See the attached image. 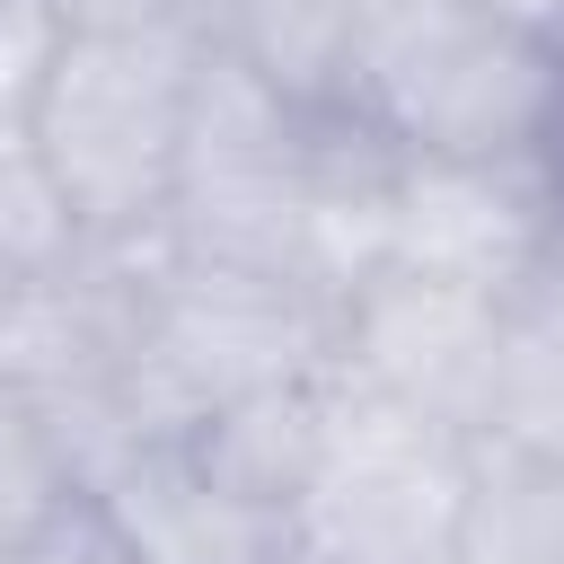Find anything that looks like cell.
<instances>
[{"label": "cell", "instance_id": "1", "mask_svg": "<svg viewBox=\"0 0 564 564\" xmlns=\"http://www.w3.org/2000/svg\"><path fill=\"white\" fill-rule=\"evenodd\" d=\"M388 185L397 150L352 106H300L273 79H256L229 44H212L159 247L300 273L344 300L388 256Z\"/></svg>", "mask_w": 564, "mask_h": 564}, {"label": "cell", "instance_id": "2", "mask_svg": "<svg viewBox=\"0 0 564 564\" xmlns=\"http://www.w3.org/2000/svg\"><path fill=\"white\" fill-rule=\"evenodd\" d=\"M397 159H494L564 176V44L476 0H397L344 97Z\"/></svg>", "mask_w": 564, "mask_h": 564}, {"label": "cell", "instance_id": "3", "mask_svg": "<svg viewBox=\"0 0 564 564\" xmlns=\"http://www.w3.org/2000/svg\"><path fill=\"white\" fill-rule=\"evenodd\" d=\"M212 35L203 26H70L26 132L53 159L79 238H159L167 194H176V150L194 115Z\"/></svg>", "mask_w": 564, "mask_h": 564}, {"label": "cell", "instance_id": "4", "mask_svg": "<svg viewBox=\"0 0 564 564\" xmlns=\"http://www.w3.org/2000/svg\"><path fill=\"white\" fill-rule=\"evenodd\" d=\"M335 326L344 300L264 273V264H212V256H150V335H141V397L159 423L194 432L212 405L282 388V379H326L335 370Z\"/></svg>", "mask_w": 564, "mask_h": 564}, {"label": "cell", "instance_id": "5", "mask_svg": "<svg viewBox=\"0 0 564 564\" xmlns=\"http://www.w3.org/2000/svg\"><path fill=\"white\" fill-rule=\"evenodd\" d=\"M467 449L476 441L335 379L326 449L291 502L300 555L308 564H458Z\"/></svg>", "mask_w": 564, "mask_h": 564}, {"label": "cell", "instance_id": "6", "mask_svg": "<svg viewBox=\"0 0 564 564\" xmlns=\"http://www.w3.org/2000/svg\"><path fill=\"white\" fill-rule=\"evenodd\" d=\"M494 352H502V300L432 282V273H361L344 291V326H335V379L423 414L458 441H485L494 423Z\"/></svg>", "mask_w": 564, "mask_h": 564}, {"label": "cell", "instance_id": "7", "mask_svg": "<svg viewBox=\"0 0 564 564\" xmlns=\"http://www.w3.org/2000/svg\"><path fill=\"white\" fill-rule=\"evenodd\" d=\"M555 238H564V176L494 159H397L379 264L502 300L546 264Z\"/></svg>", "mask_w": 564, "mask_h": 564}, {"label": "cell", "instance_id": "8", "mask_svg": "<svg viewBox=\"0 0 564 564\" xmlns=\"http://www.w3.org/2000/svg\"><path fill=\"white\" fill-rule=\"evenodd\" d=\"M88 494L115 511V529L132 538L141 564H300L291 511H264V502L229 494L185 449V432L176 441H141Z\"/></svg>", "mask_w": 564, "mask_h": 564}, {"label": "cell", "instance_id": "9", "mask_svg": "<svg viewBox=\"0 0 564 564\" xmlns=\"http://www.w3.org/2000/svg\"><path fill=\"white\" fill-rule=\"evenodd\" d=\"M326 414H335V370L212 405V414L185 432V449H194L229 494H247V502H264V511H291L300 485H308V467H317V449H326Z\"/></svg>", "mask_w": 564, "mask_h": 564}, {"label": "cell", "instance_id": "10", "mask_svg": "<svg viewBox=\"0 0 564 564\" xmlns=\"http://www.w3.org/2000/svg\"><path fill=\"white\" fill-rule=\"evenodd\" d=\"M397 0H229L212 44H229L256 79H273L300 106L352 97V53Z\"/></svg>", "mask_w": 564, "mask_h": 564}, {"label": "cell", "instance_id": "11", "mask_svg": "<svg viewBox=\"0 0 564 564\" xmlns=\"http://www.w3.org/2000/svg\"><path fill=\"white\" fill-rule=\"evenodd\" d=\"M485 441L538 449L564 467V238L546 264L502 291V352H494V423Z\"/></svg>", "mask_w": 564, "mask_h": 564}, {"label": "cell", "instance_id": "12", "mask_svg": "<svg viewBox=\"0 0 564 564\" xmlns=\"http://www.w3.org/2000/svg\"><path fill=\"white\" fill-rule=\"evenodd\" d=\"M458 564H564V467L511 441L467 449Z\"/></svg>", "mask_w": 564, "mask_h": 564}, {"label": "cell", "instance_id": "13", "mask_svg": "<svg viewBox=\"0 0 564 564\" xmlns=\"http://www.w3.org/2000/svg\"><path fill=\"white\" fill-rule=\"evenodd\" d=\"M70 247H79V220H70V194H62L53 159L35 150L26 115H0V264L44 273Z\"/></svg>", "mask_w": 564, "mask_h": 564}, {"label": "cell", "instance_id": "14", "mask_svg": "<svg viewBox=\"0 0 564 564\" xmlns=\"http://www.w3.org/2000/svg\"><path fill=\"white\" fill-rule=\"evenodd\" d=\"M9 564H141V555H132V538L115 529V511H106L88 485H70V494L18 538Z\"/></svg>", "mask_w": 564, "mask_h": 564}, {"label": "cell", "instance_id": "15", "mask_svg": "<svg viewBox=\"0 0 564 564\" xmlns=\"http://www.w3.org/2000/svg\"><path fill=\"white\" fill-rule=\"evenodd\" d=\"M62 35H70L62 0H0V115H26L35 106Z\"/></svg>", "mask_w": 564, "mask_h": 564}, {"label": "cell", "instance_id": "16", "mask_svg": "<svg viewBox=\"0 0 564 564\" xmlns=\"http://www.w3.org/2000/svg\"><path fill=\"white\" fill-rule=\"evenodd\" d=\"M476 9H494V18L538 26V35H555V44H564V0H476Z\"/></svg>", "mask_w": 564, "mask_h": 564}, {"label": "cell", "instance_id": "17", "mask_svg": "<svg viewBox=\"0 0 564 564\" xmlns=\"http://www.w3.org/2000/svg\"><path fill=\"white\" fill-rule=\"evenodd\" d=\"M220 9H229V0H194V18H203V26H220Z\"/></svg>", "mask_w": 564, "mask_h": 564}, {"label": "cell", "instance_id": "18", "mask_svg": "<svg viewBox=\"0 0 564 564\" xmlns=\"http://www.w3.org/2000/svg\"><path fill=\"white\" fill-rule=\"evenodd\" d=\"M9 291H18V273H9V264H0V308H9Z\"/></svg>", "mask_w": 564, "mask_h": 564}, {"label": "cell", "instance_id": "19", "mask_svg": "<svg viewBox=\"0 0 564 564\" xmlns=\"http://www.w3.org/2000/svg\"><path fill=\"white\" fill-rule=\"evenodd\" d=\"M9 546H18V538H9V529H0V564H9Z\"/></svg>", "mask_w": 564, "mask_h": 564}, {"label": "cell", "instance_id": "20", "mask_svg": "<svg viewBox=\"0 0 564 564\" xmlns=\"http://www.w3.org/2000/svg\"><path fill=\"white\" fill-rule=\"evenodd\" d=\"M300 564H308V555H300Z\"/></svg>", "mask_w": 564, "mask_h": 564}]
</instances>
